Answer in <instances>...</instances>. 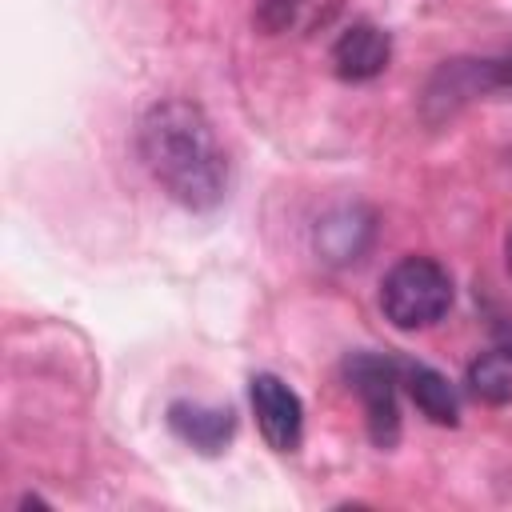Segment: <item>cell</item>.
Returning a JSON list of instances; mask_svg holds the SVG:
<instances>
[{"instance_id": "8", "label": "cell", "mask_w": 512, "mask_h": 512, "mask_svg": "<svg viewBox=\"0 0 512 512\" xmlns=\"http://www.w3.org/2000/svg\"><path fill=\"white\" fill-rule=\"evenodd\" d=\"M168 424L172 432L192 444L196 452L204 456H216L228 448L232 432H236V412L232 408H220V404H192V400H176L168 408Z\"/></svg>"}, {"instance_id": "7", "label": "cell", "mask_w": 512, "mask_h": 512, "mask_svg": "<svg viewBox=\"0 0 512 512\" xmlns=\"http://www.w3.org/2000/svg\"><path fill=\"white\" fill-rule=\"evenodd\" d=\"M376 220L360 204H340L316 224V252L328 264H356L372 244Z\"/></svg>"}, {"instance_id": "1", "label": "cell", "mask_w": 512, "mask_h": 512, "mask_svg": "<svg viewBox=\"0 0 512 512\" xmlns=\"http://www.w3.org/2000/svg\"><path fill=\"white\" fill-rule=\"evenodd\" d=\"M136 148L152 180L184 208L208 212L224 200L228 156L212 120L192 100H160L140 116Z\"/></svg>"}, {"instance_id": "3", "label": "cell", "mask_w": 512, "mask_h": 512, "mask_svg": "<svg viewBox=\"0 0 512 512\" xmlns=\"http://www.w3.org/2000/svg\"><path fill=\"white\" fill-rule=\"evenodd\" d=\"M344 380L364 404L368 436L376 448H392L400 440V356L384 352H352L344 360Z\"/></svg>"}, {"instance_id": "4", "label": "cell", "mask_w": 512, "mask_h": 512, "mask_svg": "<svg viewBox=\"0 0 512 512\" xmlns=\"http://www.w3.org/2000/svg\"><path fill=\"white\" fill-rule=\"evenodd\" d=\"M248 400L260 424V436L272 452H296L304 440V404L300 396L272 372H256L248 380Z\"/></svg>"}, {"instance_id": "10", "label": "cell", "mask_w": 512, "mask_h": 512, "mask_svg": "<svg viewBox=\"0 0 512 512\" xmlns=\"http://www.w3.org/2000/svg\"><path fill=\"white\" fill-rule=\"evenodd\" d=\"M464 384L484 404H508L512 400V344H500L492 352H480L468 364Z\"/></svg>"}, {"instance_id": "6", "label": "cell", "mask_w": 512, "mask_h": 512, "mask_svg": "<svg viewBox=\"0 0 512 512\" xmlns=\"http://www.w3.org/2000/svg\"><path fill=\"white\" fill-rule=\"evenodd\" d=\"M388 60H392V36L368 20L348 24L332 44V68L340 80H352V84L380 76Z\"/></svg>"}, {"instance_id": "2", "label": "cell", "mask_w": 512, "mask_h": 512, "mask_svg": "<svg viewBox=\"0 0 512 512\" xmlns=\"http://www.w3.org/2000/svg\"><path fill=\"white\" fill-rule=\"evenodd\" d=\"M452 308V276L432 256H404L380 280V312L400 332H420Z\"/></svg>"}, {"instance_id": "11", "label": "cell", "mask_w": 512, "mask_h": 512, "mask_svg": "<svg viewBox=\"0 0 512 512\" xmlns=\"http://www.w3.org/2000/svg\"><path fill=\"white\" fill-rule=\"evenodd\" d=\"M300 4H304V0H260V8H256V24H260L264 32H280V28L292 24V16H296Z\"/></svg>"}, {"instance_id": "12", "label": "cell", "mask_w": 512, "mask_h": 512, "mask_svg": "<svg viewBox=\"0 0 512 512\" xmlns=\"http://www.w3.org/2000/svg\"><path fill=\"white\" fill-rule=\"evenodd\" d=\"M504 264H508V276H512V232H508V240H504Z\"/></svg>"}, {"instance_id": "5", "label": "cell", "mask_w": 512, "mask_h": 512, "mask_svg": "<svg viewBox=\"0 0 512 512\" xmlns=\"http://www.w3.org/2000/svg\"><path fill=\"white\" fill-rule=\"evenodd\" d=\"M512 84V60H444L428 84V108L444 104L448 112L472 96Z\"/></svg>"}, {"instance_id": "9", "label": "cell", "mask_w": 512, "mask_h": 512, "mask_svg": "<svg viewBox=\"0 0 512 512\" xmlns=\"http://www.w3.org/2000/svg\"><path fill=\"white\" fill-rule=\"evenodd\" d=\"M400 384L404 392L412 396V404L432 420V424H444V428H456L460 424V396L456 388L448 384L444 372L420 364V360H400Z\"/></svg>"}]
</instances>
